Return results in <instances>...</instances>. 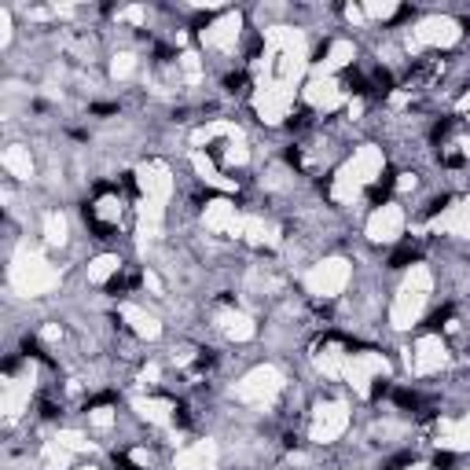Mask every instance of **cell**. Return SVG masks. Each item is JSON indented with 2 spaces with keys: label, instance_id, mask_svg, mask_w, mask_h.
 Returning a JSON list of instances; mask_svg holds the SVG:
<instances>
[{
  "label": "cell",
  "instance_id": "6da1fadb",
  "mask_svg": "<svg viewBox=\"0 0 470 470\" xmlns=\"http://www.w3.org/2000/svg\"><path fill=\"white\" fill-rule=\"evenodd\" d=\"M452 463H455L452 452H438V460H433V467H438V470H452Z\"/></svg>",
  "mask_w": 470,
  "mask_h": 470
}]
</instances>
